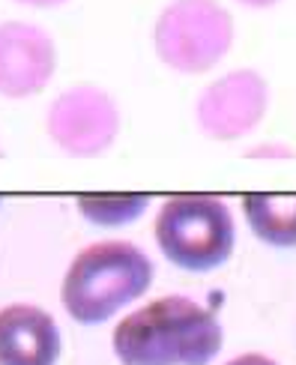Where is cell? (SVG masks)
<instances>
[{"instance_id":"cell-5","label":"cell","mask_w":296,"mask_h":365,"mask_svg":"<svg viewBox=\"0 0 296 365\" xmlns=\"http://www.w3.org/2000/svg\"><path fill=\"white\" fill-rule=\"evenodd\" d=\"M49 138L75 159L102 156L120 135L117 102L96 84H75L63 90L49 108Z\"/></svg>"},{"instance_id":"cell-2","label":"cell","mask_w":296,"mask_h":365,"mask_svg":"<svg viewBox=\"0 0 296 365\" xmlns=\"http://www.w3.org/2000/svg\"><path fill=\"white\" fill-rule=\"evenodd\" d=\"M150 284L153 261L144 249L126 240L93 242L69 264L60 284V302L75 324L99 327L129 302L141 299Z\"/></svg>"},{"instance_id":"cell-10","label":"cell","mask_w":296,"mask_h":365,"mask_svg":"<svg viewBox=\"0 0 296 365\" xmlns=\"http://www.w3.org/2000/svg\"><path fill=\"white\" fill-rule=\"evenodd\" d=\"M78 212L96 227H123L138 222L150 207L147 192H87L75 197Z\"/></svg>"},{"instance_id":"cell-7","label":"cell","mask_w":296,"mask_h":365,"mask_svg":"<svg viewBox=\"0 0 296 365\" xmlns=\"http://www.w3.org/2000/svg\"><path fill=\"white\" fill-rule=\"evenodd\" d=\"M54 69L57 48L49 30L30 21L0 24V96H36L54 78Z\"/></svg>"},{"instance_id":"cell-8","label":"cell","mask_w":296,"mask_h":365,"mask_svg":"<svg viewBox=\"0 0 296 365\" xmlns=\"http://www.w3.org/2000/svg\"><path fill=\"white\" fill-rule=\"evenodd\" d=\"M60 329L54 317L30 302L0 309V365H57Z\"/></svg>"},{"instance_id":"cell-15","label":"cell","mask_w":296,"mask_h":365,"mask_svg":"<svg viewBox=\"0 0 296 365\" xmlns=\"http://www.w3.org/2000/svg\"><path fill=\"white\" fill-rule=\"evenodd\" d=\"M0 201H4V197H0Z\"/></svg>"},{"instance_id":"cell-6","label":"cell","mask_w":296,"mask_h":365,"mask_svg":"<svg viewBox=\"0 0 296 365\" xmlns=\"http://www.w3.org/2000/svg\"><path fill=\"white\" fill-rule=\"evenodd\" d=\"M270 105V87L255 69L228 72L198 96L195 117L213 141H237L252 132Z\"/></svg>"},{"instance_id":"cell-12","label":"cell","mask_w":296,"mask_h":365,"mask_svg":"<svg viewBox=\"0 0 296 365\" xmlns=\"http://www.w3.org/2000/svg\"><path fill=\"white\" fill-rule=\"evenodd\" d=\"M21 6H34V9H54V6H63L69 0H15Z\"/></svg>"},{"instance_id":"cell-1","label":"cell","mask_w":296,"mask_h":365,"mask_svg":"<svg viewBox=\"0 0 296 365\" xmlns=\"http://www.w3.org/2000/svg\"><path fill=\"white\" fill-rule=\"evenodd\" d=\"M225 329L215 312L189 297L153 299L114 327V354L123 365H210Z\"/></svg>"},{"instance_id":"cell-13","label":"cell","mask_w":296,"mask_h":365,"mask_svg":"<svg viewBox=\"0 0 296 365\" xmlns=\"http://www.w3.org/2000/svg\"><path fill=\"white\" fill-rule=\"evenodd\" d=\"M243 6H252V9H267L272 4H278V0H240Z\"/></svg>"},{"instance_id":"cell-11","label":"cell","mask_w":296,"mask_h":365,"mask_svg":"<svg viewBox=\"0 0 296 365\" xmlns=\"http://www.w3.org/2000/svg\"><path fill=\"white\" fill-rule=\"evenodd\" d=\"M228 365H278V362H272L270 356H263V354H243L237 359H230Z\"/></svg>"},{"instance_id":"cell-9","label":"cell","mask_w":296,"mask_h":365,"mask_svg":"<svg viewBox=\"0 0 296 365\" xmlns=\"http://www.w3.org/2000/svg\"><path fill=\"white\" fill-rule=\"evenodd\" d=\"M243 212L252 234L272 249H296V192L243 195Z\"/></svg>"},{"instance_id":"cell-4","label":"cell","mask_w":296,"mask_h":365,"mask_svg":"<svg viewBox=\"0 0 296 365\" xmlns=\"http://www.w3.org/2000/svg\"><path fill=\"white\" fill-rule=\"evenodd\" d=\"M230 45V12L215 0H170L153 30L155 57L183 75L210 72Z\"/></svg>"},{"instance_id":"cell-14","label":"cell","mask_w":296,"mask_h":365,"mask_svg":"<svg viewBox=\"0 0 296 365\" xmlns=\"http://www.w3.org/2000/svg\"><path fill=\"white\" fill-rule=\"evenodd\" d=\"M0 156H4V150H0Z\"/></svg>"},{"instance_id":"cell-3","label":"cell","mask_w":296,"mask_h":365,"mask_svg":"<svg viewBox=\"0 0 296 365\" xmlns=\"http://www.w3.org/2000/svg\"><path fill=\"white\" fill-rule=\"evenodd\" d=\"M153 231L162 255L185 272H210L222 267L237 242L230 210L215 195L168 197Z\"/></svg>"}]
</instances>
